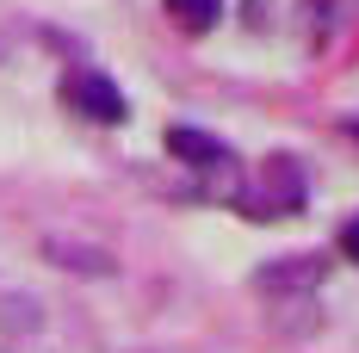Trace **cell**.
I'll list each match as a JSON object with an SVG mask.
<instances>
[{
    "label": "cell",
    "instance_id": "obj_1",
    "mask_svg": "<svg viewBox=\"0 0 359 353\" xmlns=\"http://www.w3.org/2000/svg\"><path fill=\"white\" fill-rule=\"evenodd\" d=\"M62 100H69L81 118H93V124H124V93H118V81H106V74H93V69H81L62 81Z\"/></svg>",
    "mask_w": 359,
    "mask_h": 353
},
{
    "label": "cell",
    "instance_id": "obj_2",
    "mask_svg": "<svg viewBox=\"0 0 359 353\" xmlns=\"http://www.w3.org/2000/svg\"><path fill=\"white\" fill-rule=\"evenodd\" d=\"M168 155H174V161H192V168H229V161H236L223 137L186 131V124H174V131H168Z\"/></svg>",
    "mask_w": 359,
    "mask_h": 353
},
{
    "label": "cell",
    "instance_id": "obj_3",
    "mask_svg": "<svg viewBox=\"0 0 359 353\" xmlns=\"http://www.w3.org/2000/svg\"><path fill=\"white\" fill-rule=\"evenodd\" d=\"M323 254H297V260H279L260 273V291H279V285H323Z\"/></svg>",
    "mask_w": 359,
    "mask_h": 353
},
{
    "label": "cell",
    "instance_id": "obj_4",
    "mask_svg": "<svg viewBox=\"0 0 359 353\" xmlns=\"http://www.w3.org/2000/svg\"><path fill=\"white\" fill-rule=\"evenodd\" d=\"M168 13H174L186 32H211L217 13H223V0H168Z\"/></svg>",
    "mask_w": 359,
    "mask_h": 353
},
{
    "label": "cell",
    "instance_id": "obj_5",
    "mask_svg": "<svg viewBox=\"0 0 359 353\" xmlns=\"http://www.w3.org/2000/svg\"><path fill=\"white\" fill-rule=\"evenodd\" d=\"M341 254H347V260H359V217L341 229Z\"/></svg>",
    "mask_w": 359,
    "mask_h": 353
}]
</instances>
